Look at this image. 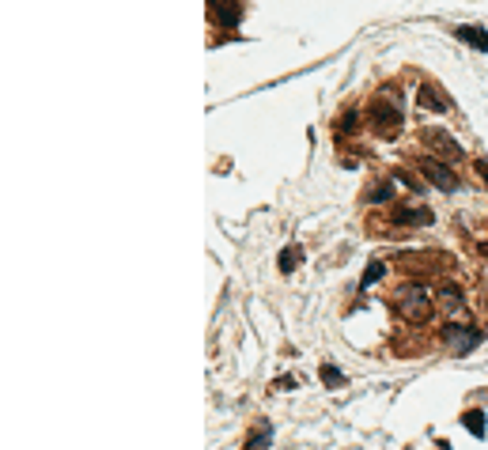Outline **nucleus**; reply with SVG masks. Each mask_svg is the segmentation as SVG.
Segmentation results:
<instances>
[{"mask_svg":"<svg viewBox=\"0 0 488 450\" xmlns=\"http://www.w3.org/2000/svg\"><path fill=\"white\" fill-rule=\"evenodd\" d=\"M443 341L450 344V352H458V356H469L481 344V333L477 330H469V325H447L443 330Z\"/></svg>","mask_w":488,"mask_h":450,"instance_id":"3","label":"nucleus"},{"mask_svg":"<svg viewBox=\"0 0 488 450\" xmlns=\"http://www.w3.org/2000/svg\"><path fill=\"white\" fill-rule=\"evenodd\" d=\"M420 171H424V178H428V182H431V185H439L443 193H454V190H458V174L450 171L447 163H439L435 155H431V159H424V163H420Z\"/></svg>","mask_w":488,"mask_h":450,"instance_id":"2","label":"nucleus"},{"mask_svg":"<svg viewBox=\"0 0 488 450\" xmlns=\"http://www.w3.org/2000/svg\"><path fill=\"white\" fill-rule=\"evenodd\" d=\"M371 118H375V121H379V125H382V133H390V129H393V125H398V121H401V114H398V110H393V106H386V102H375Z\"/></svg>","mask_w":488,"mask_h":450,"instance_id":"6","label":"nucleus"},{"mask_svg":"<svg viewBox=\"0 0 488 450\" xmlns=\"http://www.w3.org/2000/svg\"><path fill=\"white\" fill-rule=\"evenodd\" d=\"M269 443H273V428L261 424V428L254 431V439H250V443L242 447V450H269Z\"/></svg>","mask_w":488,"mask_h":450,"instance_id":"10","label":"nucleus"},{"mask_svg":"<svg viewBox=\"0 0 488 450\" xmlns=\"http://www.w3.org/2000/svg\"><path fill=\"white\" fill-rule=\"evenodd\" d=\"M439 307H443L447 314H458L462 311V292H458L454 284H443L439 288Z\"/></svg>","mask_w":488,"mask_h":450,"instance_id":"7","label":"nucleus"},{"mask_svg":"<svg viewBox=\"0 0 488 450\" xmlns=\"http://www.w3.org/2000/svg\"><path fill=\"white\" fill-rule=\"evenodd\" d=\"M382 273H386V265H382V261H371V265L363 269V288L379 284V280H382Z\"/></svg>","mask_w":488,"mask_h":450,"instance_id":"13","label":"nucleus"},{"mask_svg":"<svg viewBox=\"0 0 488 450\" xmlns=\"http://www.w3.org/2000/svg\"><path fill=\"white\" fill-rule=\"evenodd\" d=\"M424 140H428L431 148H435V152H443L447 159H462V144H458V140H450L443 129H428Z\"/></svg>","mask_w":488,"mask_h":450,"instance_id":"4","label":"nucleus"},{"mask_svg":"<svg viewBox=\"0 0 488 450\" xmlns=\"http://www.w3.org/2000/svg\"><path fill=\"white\" fill-rule=\"evenodd\" d=\"M484 254H488V239H484Z\"/></svg>","mask_w":488,"mask_h":450,"instance_id":"17","label":"nucleus"},{"mask_svg":"<svg viewBox=\"0 0 488 450\" xmlns=\"http://www.w3.org/2000/svg\"><path fill=\"white\" fill-rule=\"evenodd\" d=\"M420 106H428V110H447L450 102H447L443 95H439L435 87H420Z\"/></svg>","mask_w":488,"mask_h":450,"instance_id":"9","label":"nucleus"},{"mask_svg":"<svg viewBox=\"0 0 488 450\" xmlns=\"http://www.w3.org/2000/svg\"><path fill=\"white\" fill-rule=\"evenodd\" d=\"M462 424H466L469 431H473V435H477V439H481V435H484V412H481V409H473V412H466V416H462Z\"/></svg>","mask_w":488,"mask_h":450,"instance_id":"12","label":"nucleus"},{"mask_svg":"<svg viewBox=\"0 0 488 450\" xmlns=\"http://www.w3.org/2000/svg\"><path fill=\"white\" fill-rule=\"evenodd\" d=\"M458 38H462V42H469L473 50L488 53V34L481 31V27H458Z\"/></svg>","mask_w":488,"mask_h":450,"instance_id":"8","label":"nucleus"},{"mask_svg":"<svg viewBox=\"0 0 488 450\" xmlns=\"http://www.w3.org/2000/svg\"><path fill=\"white\" fill-rule=\"evenodd\" d=\"M398 223H409V227H420V223H431L435 216H431L428 209H420V204H412V209H398V216H393Z\"/></svg>","mask_w":488,"mask_h":450,"instance_id":"5","label":"nucleus"},{"mask_svg":"<svg viewBox=\"0 0 488 450\" xmlns=\"http://www.w3.org/2000/svg\"><path fill=\"white\" fill-rule=\"evenodd\" d=\"M322 382H326L330 390H337V386H344V374L337 371L333 363H326V367H322Z\"/></svg>","mask_w":488,"mask_h":450,"instance_id":"14","label":"nucleus"},{"mask_svg":"<svg viewBox=\"0 0 488 450\" xmlns=\"http://www.w3.org/2000/svg\"><path fill=\"white\" fill-rule=\"evenodd\" d=\"M371 201H375V204L390 201V185H382V190H375V193H371Z\"/></svg>","mask_w":488,"mask_h":450,"instance_id":"15","label":"nucleus"},{"mask_svg":"<svg viewBox=\"0 0 488 450\" xmlns=\"http://www.w3.org/2000/svg\"><path fill=\"white\" fill-rule=\"evenodd\" d=\"M393 303H398V311L409 318V322H424V318L431 314V292L424 284H401L398 295H393Z\"/></svg>","mask_w":488,"mask_h":450,"instance_id":"1","label":"nucleus"},{"mask_svg":"<svg viewBox=\"0 0 488 450\" xmlns=\"http://www.w3.org/2000/svg\"><path fill=\"white\" fill-rule=\"evenodd\" d=\"M477 171H481V178L488 182V163H484V159H477Z\"/></svg>","mask_w":488,"mask_h":450,"instance_id":"16","label":"nucleus"},{"mask_svg":"<svg viewBox=\"0 0 488 450\" xmlns=\"http://www.w3.org/2000/svg\"><path fill=\"white\" fill-rule=\"evenodd\" d=\"M299 261H303V250H299V246H288L284 254H280V273H292Z\"/></svg>","mask_w":488,"mask_h":450,"instance_id":"11","label":"nucleus"}]
</instances>
